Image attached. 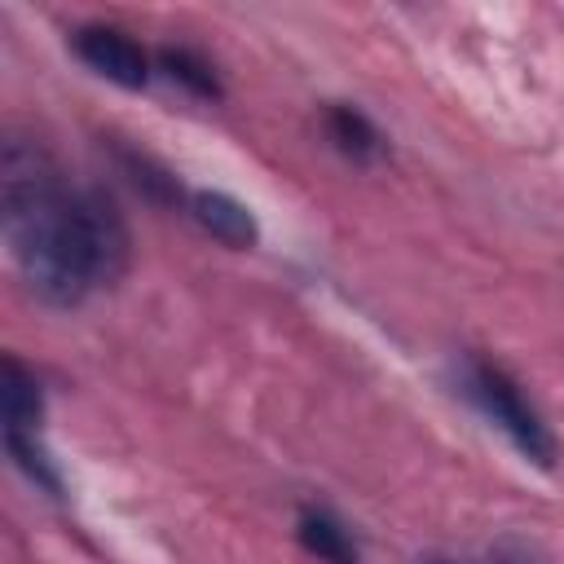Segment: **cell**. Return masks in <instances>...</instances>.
<instances>
[{"label":"cell","instance_id":"cell-1","mask_svg":"<svg viewBox=\"0 0 564 564\" xmlns=\"http://www.w3.org/2000/svg\"><path fill=\"white\" fill-rule=\"evenodd\" d=\"M0 220L26 286L57 308L128 269V229L101 189H70L53 154L31 137L0 150Z\"/></svg>","mask_w":564,"mask_h":564},{"label":"cell","instance_id":"cell-2","mask_svg":"<svg viewBox=\"0 0 564 564\" xmlns=\"http://www.w3.org/2000/svg\"><path fill=\"white\" fill-rule=\"evenodd\" d=\"M463 392L480 405L485 419H494V423L511 436V445H516L524 458H533L538 467H555V436L546 432V423L533 414V405L520 397V388H516L498 366H489V361H467V366H463Z\"/></svg>","mask_w":564,"mask_h":564},{"label":"cell","instance_id":"cell-3","mask_svg":"<svg viewBox=\"0 0 564 564\" xmlns=\"http://www.w3.org/2000/svg\"><path fill=\"white\" fill-rule=\"evenodd\" d=\"M75 53H79L97 75H106V79L119 84V88H145V79H150V57H145V48H141L132 35L115 31V26H79V31H75Z\"/></svg>","mask_w":564,"mask_h":564},{"label":"cell","instance_id":"cell-4","mask_svg":"<svg viewBox=\"0 0 564 564\" xmlns=\"http://www.w3.org/2000/svg\"><path fill=\"white\" fill-rule=\"evenodd\" d=\"M189 207H194V220H198L216 242H225V247H234V251L256 247V238H260L256 216H251L238 198H229V194H220V189H198Z\"/></svg>","mask_w":564,"mask_h":564},{"label":"cell","instance_id":"cell-5","mask_svg":"<svg viewBox=\"0 0 564 564\" xmlns=\"http://www.w3.org/2000/svg\"><path fill=\"white\" fill-rule=\"evenodd\" d=\"M0 410H4V432H35L44 414L35 375L22 370V361L13 357H4V370H0Z\"/></svg>","mask_w":564,"mask_h":564},{"label":"cell","instance_id":"cell-6","mask_svg":"<svg viewBox=\"0 0 564 564\" xmlns=\"http://www.w3.org/2000/svg\"><path fill=\"white\" fill-rule=\"evenodd\" d=\"M326 132H330L335 150L348 154L352 163H375V159L383 154L379 128H375L361 110H352V106H330V110H326Z\"/></svg>","mask_w":564,"mask_h":564},{"label":"cell","instance_id":"cell-7","mask_svg":"<svg viewBox=\"0 0 564 564\" xmlns=\"http://www.w3.org/2000/svg\"><path fill=\"white\" fill-rule=\"evenodd\" d=\"M295 533H300V546L308 555H317L322 564H357V542L326 511H304L300 524H295Z\"/></svg>","mask_w":564,"mask_h":564},{"label":"cell","instance_id":"cell-8","mask_svg":"<svg viewBox=\"0 0 564 564\" xmlns=\"http://www.w3.org/2000/svg\"><path fill=\"white\" fill-rule=\"evenodd\" d=\"M159 66L167 70V79H176V84H185L194 97H207V101H216L220 97V79H216V70L198 57V53H189V48H163L159 53Z\"/></svg>","mask_w":564,"mask_h":564},{"label":"cell","instance_id":"cell-9","mask_svg":"<svg viewBox=\"0 0 564 564\" xmlns=\"http://www.w3.org/2000/svg\"><path fill=\"white\" fill-rule=\"evenodd\" d=\"M4 445H9L13 463H18V467H22L31 480H40L48 494H62V480H57V471L48 467L44 449L35 445V432H4Z\"/></svg>","mask_w":564,"mask_h":564},{"label":"cell","instance_id":"cell-10","mask_svg":"<svg viewBox=\"0 0 564 564\" xmlns=\"http://www.w3.org/2000/svg\"><path fill=\"white\" fill-rule=\"evenodd\" d=\"M432 564H449V560H432Z\"/></svg>","mask_w":564,"mask_h":564}]
</instances>
